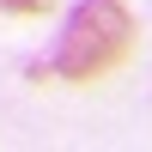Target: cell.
I'll list each match as a JSON object with an SVG mask.
<instances>
[{
  "label": "cell",
  "mask_w": 152,
  "mask_h": 152,
  "mask_svg": "<svg viewBox=\"0 0 152 152\" xmlns=\"http://www.w3.org/2000/svg\"><path fill=\"white\" fill-rule=\"evenodd\" d=\"M134 55V18L122 0H79L67 12V31L55 43L49 73L55 79H104L110 67Z\"/></svg>",
  "instance_id": "obj_1"
},
{
  "label": "cell",
  "mask_w": 152,
  "mask_h": 152,
  "mask_svg": "<svg viewBox=\"0 0 152 152\" xmlns=\"http://www.w3.org/2000/svg\"><path fill=\"white\" fill-rule=\"evenodd\" d=\"M55 0H0V12H12V18H37V12H49Z\"/></svg>",
  "instance_id": "obj_2"
}]
</instances>
